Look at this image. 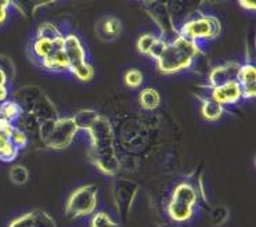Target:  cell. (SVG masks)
Listing matches in <instances>:
<instances>
[{"instance_id":"1","label":"cell","mask_w":256,"mask_h":227,"mask_svg":"<svg viewBox=\"0 0 256 227\" xmlns=\"http://www.w3.org/2000/svg\"><path fill=\"white\" fill-rule=\"evenodd\" d=\"M154 112H146L138 108L125 112L120 111L112 120L108 118L112 125L120 172H138L144 162L155 156L161 147L160 120Z\"/></svg>"},{"instance_id":"2","label":"cell","mask_w":256,"mask_h":227,"mask_svg":"<svg viewBox=\"0 0 256 227\" xmlns=\"http://www.w3.org/2000/svg\"><path fill=\"white\" fill-rule=\"evenodd\" d=\"M206 201L204 179L198 170L192 172L184 179L179 180L173 184L172 190L166 196L164 210L165 215L176 224L190 223L196 214V208Z\"/></svg>"},{"instance_id":"3","label":"cell","mask_w":256,"mask_h":227,"mask_svg":"<svg viewBox=\"0 0 256 227\" xmlns=\"http://www.w3.org/2000/svg\"><path fill=\"white\" fill-rule=\"evenodd\" d=\"M86 133L90 140L88 154L92 164L106 176H120V158L115 148L112 125L107 115L100 114Z\"/></svg>"},{"instance_id":"4","label":"cell","mask_w":256,"mask_h":227,"mask_svg":"<svg viewBox=\"0 0 256 227\" xmlns=\"http://www.w3.org/2000/svg\"><path fill=\"white\" fill-rule=\"evenodd\" d=\"M202 54L200 44L190 42L182 36L168 43L165 52L156 60V66L162 74L172 75L178 72L187 71L194 66L196 60Z\"/></svg>"},{"instance_id":"5","label":"cell","mask_w":256,"mask_h":227,"mask_svg":"<svg viewBox=\"0 0 256 227\" xmlns=\"http://www.w3.org/2000/svg\"><path fill=\"white\" fill-rule=\"evenodd\" d=\"M14 102L20 104L22 111L32 114L39 122L56 120L60 118L58 111L54 107L52 100L36 84H26L18 89L14 94Z\"/></svg>"},{"instance_id":"6","label":"cell","mask_w":256,"mask_h":227,"mask_svg":"<svg viewBox=\"0 0 256 227\" xmlns=\"http://www.w3.org/2000/svg\"><path fill=\"white\" fill-rule=\"evenodd\" d=\"M178 32L182 38L200 44L202 42L212 40L220 35L222 24L214 16L204 14L198 10L192 12L190 17L186 18L178 28Z\"/></svg>"},{"instance_id":"7","label":"cell","mask_w":256,"mask_h":227,"mask_svg":"<svg viewBox=\"0 0 256 227\" xmlns=\"http://www.w3.org/2000/svg\"><path fill=\"white\" fill-rule=\"evenodd\" d=\"M140 192V184L128 176H115L111 183V198L120 220L128 222L133 210V204Z\"/></svg>"},{"instance_id":"8","label":"cell","mask_w":256,"mask_h":227,"mask_svg":"<svg viewBox=\"0 0 256 227\" xmlns=\"http://www.w3.org/2000/svg\"><path fill=\"white\" fill-rule=\"evenodd\" d=\"M98 204V187L84 184L72 192L66 204V216L72 220L94 215Z\"/></svg>"},{"instance_id":"9","label":"cell","mask_w":256,"mask_h":227,"mask_svg":"<svg viewBox=\"0 0 256 227\" xmlns=\"http://www.w3.org/2000/svg\"><path fill=\"white\" fill-rule=\"evenodd\" d=\"M143 6L146 7V12L148 14L150 18L155 22V25L161 30L160 38L164 39L166 43L174 40L179 35L178 30L173 25L172 17L168 10L166 2H160V0H151V2H143Z\"/></svg>"},{"instance_id":"10","label":"cell","mask_w":256,"mask_h":227,"mask_svg":"<svg viewBox=\"0 0 256 227\" xmlns=\"http://www.w3.org/2000/svg\"><path fill=\"white\" fill-rule=\"evenodd\" d=\"M78 129L72 116H66V118H58L54 122L53 129L48 138L44 142V148L52 150H66L68 148L74 138H76Z\"/></svg>"},{"instance_id":"11","label":"cell","mask_w":256,"mask_h":227,"mask_svg":"<svg viewBox=\"0 0 256 227\" xmlns=\"http://www.w3.org/2000/svg\"><path fill=\"white\" fill-rule=\"evenodd\" d=\"M206 93L208 94L202 96L201 98L214 100L224 108H226V106H234V104H237L242 100V93H241L237 80L219 86V88H208L206 86Z\"/></svg>"},{"instance_id":"12","label":"cell","mask_w":256,"mask_h":227,"mask_svg":"<svg viewBox=\"0 0 256 227\" xmlns=\"http://www.w3.org/2000/svg\"><path fill=\"white\" fill-rule=\"evenodd\" d=\"M240 66H241V64L236 62V61L214 66L209 71L208 88H219V86H223V84L237 80Z\"/></svg>"},{"instance_id":"13","label":"cell","mask_w":256,"mask_h":227,"mask_svg":"<svg viewBox=\"0 0 256 227\" xmlns=\"http://www.w3.org/2000/svg\"><path fill=\"white\" fill-rule=\"evenodd\" d=\"M40 124L42 122L36 120L32 114L22 111L21 115L18 116V120L14 122V126L24 132L28 138V142L34 144L35 148H44L40 142Z\"/></svg>"},{"instance_id":"14","label":"cell","mask_w":256,"mask_h":227,"mask_svg":"<svg viewBox=\"0 0 256 227\" xmlns=\"http://www.w3.org/2000/svg\"><path fill=\"white\" fill-rule=\"evenodd\" d=\"M64 53H66V58H68L70 72L84 64V62H88L86 61V50H84L80 39L75 34H70V35L66 36Z\"/></svg>"},{"instance_id":"15","label":"cell","mask_w":256,"mask_h":227,"mask_svg":"<svg viewBox=\"0 0 256 227\" xmlns=\"http://www.w3.org/2000/svg\"><path fill=\"white\" fill-rule=\"evenodd\" d=\"M237 84L242 93V98L252 100L256 97V68L255 66L248 61L240 66L238 75H237Z\"/></svg>"},{"instance_id":"16","label":"cell","mask_w":256,"mask_h":227,"mask_svg":"<svg viewBox=\"0 0 256 227\" xmlns=\"http://www.w3.org/2000/svg\"><path fill=\"white\" fill-rule=\"evenodd\" d=\"M122 32V24L116 17H104L96 25V34L102 42H112Z\"/></svg>"},{"instance_id":"17","label":"cell","mask_w":256,"mask_h":227,"mask_svg":"<svg viewBox=\"0 0 256 227\" xmlns=\"http://www.w3.org/2000/svg\"><path fill=\"white\" fill-rule=\"evenodd\" d=\"M54 50H56V48H54L53 40H48V39H43V38L35 36V39L30 42V57L38 64H42L43 61L46 60L50 54L53 53Z\"/></svg>"},{"instance_id":"18","label":"cell","mask_w":256,"mask_h":227,"mask_svg":"<svg viewBox=\"0 0 256 227\" xmlns=\"http://www.w3.org/2000/svg\"><path fill=\"white\" fill-rule=\"evenodd\" d=\"M40 66L52 72L70 71V64H68V58H66V53H64V48L54 50L53 53L50 54L48 58L40 64Z\"/></svg>"},{"instance_id":"19","label":"cell","mask_w":256,"mask_h":227,"mask_svg":"<svg viewBox=\"0 0 256 227\" xmlns=\"http://www.w3.org/2000/svg\"><path fill=\"white\" fill-rule=\"evenodd\" d=\"M138 106L140 110L146 112H154L161 106V96L154 88H146L138 94Z\"/></svg>"},{"instance_id":"20","label":"cell","mask_w":256,"mask_h":227,"mask_svg":"<svg viewBox=\"0 0 256 227\" xmlns=\"http://www.w3.org/2000/svg\"><path fill=\"white\" fill-rule=\"evenodd\" d=\"M100 112L97 110H92V108H88V110H80L79 112H76L72 120H74V124L76 126L78 130L88 132L90 129V126L94 124V120L98 118Z\"/></svg>"},{"instance_id":"21","label":"cell","mask_w":256,"mask_h":227,"mask_svg":"<svg viewBox=\"0 0 256 227\" xmlns=\"http://www.w3.org/2000/svg\"><path fill=\"white\" fill-rule=\"evenodd\" d=\"M202 106H201V114L206 120H219L223 116V114L226 111V108L218 104L214 100L209 98H201Z\"/></svg>"},{"instance_id":"22","label":"cell","mask_w":256,"mask_h":227,"mask_svg":"<svg viewBox=\"0 0 256 227\" xmlns=\"http://www.w3.org/2000/svg\"><path fill=\"white\" fill-rule=\"evenodd\" d=\"M21 112H22V108L20 107V104L14 100H7L0 104V118L12 122V125L18 120Z\"/></svg>"},{"instance_id":"23","label":"cell","mask_w":256,"mask_h":227,"mask_svg":"<svg viewBox=\"0 0 256 227\" xmlns=\"http://www.w3.org/2000/svg\"><path fill=\"white\" fill-rule=\"evenodd\" d=\"M228 216H230V210H228L226 205H214V206L209 208L208 219L210 226H223L228 220Z\"/></svg>"},{"instance_id":"24","label":"cell","mask_w":256,"mask_h":227,"mask_svg":"<svg viewBox=\"0 0 256 227\" xmlns=\"http://www.w3.org/2000/svg\"><path fill=\"white\" fill-rule=\"evenodd\" d=\"M53 4L48 2H10V6H14L25 18H30L35 16L39 7H46Z\"/></svg>"},{"instance_id":"25","label":"cell","mask_w":256,"mask_h":227,"mask_svg":"<svg viewBox=\"0 0 256 227\" xmlns=\"http://www.w3.org/2000/svg\"><path fill=\"white\" fill-rule=\"evenodd\" d=\"M20 150H17L10 142V138L0 136V161L12 162L18 156Z\"/></svg>"},{"instance_id":"26","label":"cell","mask_w":256,"mask_h":227,"mask_svg":"<svg viewBox=\"0 0 256 227\" xmlns=\"http://www.w3.org/2000/svg\"><path fill=\"white\" fill-rule=\"evenodd\" d=\"M36 36L38 38H43V39H48V40H56L61 36H64V34L61 32L53 22H43L39 25V28L36 30Z\"/></svg>"},{"instance_id":"27","label":"cell","mask_w":256,"mask_h":227,"mask_svg":"<svg viewBox=\"0 0 256 227\" xmlns=\"http://www.w3.org/2000/svg\"><path fill=\"white\" fill-rule=\"evenodd\" d=\"M10 180H12L14 184L22 186L25 184L28 180H30V172L24 165H12L10 168V172H8Z\"/></svg>"},{"instance_id":"28","label":"cell","mask_w":256,"mask_h":227,"mask_svg":"<svg viewBox=\"0 0 256 227\" xmlns=\"http://www.w3.org/2000/svg\"><path fill=\"white\" fill-rule=\"evenodd\" d=\"M89 227H120V224L114 220L107 212H96L90 220Z\"/></svg>"},{"instance_id":"29","label":"cell","mask_w":256,"mask_h":227,"mask_svg":"<svg viewBox=\"0 0 256 227\" xmlns=\"http://www.w3.org/2000/svg\"><path fill=\"white\" fill-rule=\"evenodd\" d=\"M124 82L129 88V89H137L140 88L144 82L143 72L136 68H132L129 71H126L125 76H124Z\"/></svg>"},{"instance_id":"30","label":"cell","mask_w":256,"mask_h":227,"mask_svg":"<svg viewBox=\"0 0 256 227\" xmlns=\"http://www.w3.org/2000/svg\"><path fill=\"white\" fill-rule=\"evenodd\" d=\"M72 75L75 76L79 80H82V82H89L90 79L94 76V68L92 64L89 62H84L80 66H78L75 70H72Z\"/></svg>"},{"instance_id":"31","label":"cell","mask_w":256,"mask_h":227,"mask_svg":"<svg viewBox=\"0 0 256 227\" xmlns=\"http://www.w3.org/2000/svg\"><path fill=\"white\" fill-rule=\"evenodd\" d=\"M34 227H57V224L48 212L34 210Z\"/></svg>"},{"instance_id":"32","label":"cell","mask_w":256,"mask_h":227,"mask_svg":"<svg viewBox=\"0 0 256 227\" xmlns=\"http://www.w3.org/2000/svg\"><path fill=\"white\" fill-rule=\"evenodd\" d=\"M156 39H158V36L154 35V34H144L137 40V50L142 54H148L151 48L156 42Z\"/></svg>"},{"instance_id":"33","label":"cell","mask_w":256,"mask_h":227,"mask_svg":"<svg viewBox=\"0 0 256 227\" xmlns=\"http://www.w3.org/2000/svg\"><path fill=\"white\" fill-rule=\"evenodd\" d=\"M10 142H12V146H14L17 150H20V151H21L22 148H25V147H28V144H30L26 134H25L22 130H20L18 128H16V126H14V129H12V132Z\"/></svg>"},{"instance_id":"34","label":"cell","mask_w":256,"mask_h":227,"mask_svg":"<svg viewBox=\"0 0 256 227\" xmlns=\"http://www.w3.org/2000/svg\"><path fill=\"white\" fill-rule=\"evenodd\" d=\"M0 70L7 75L8 80H12L16 76V66L10 57H7L4 54H0Z\"/></svg>"},{"instance_id":"35","label":"cell","mask_w":256,"mask_h":227,"mask_svg":"<svg viewBox=\"0 0 256 227\" xmlns=\"http://www.w3.org/2000/svg\"><path fill=\"white\" fill-rule=\"evenodd\" d=\"M8 227H34V210L12 219Z\"/></svg>"},{"instance_id":"36","label":"cell","mask_w":256,"mask_h":227,"mask_svg":"<svg viewBox=\"0 0 256 227\" xmlns=\"http://www.w3.org/2000/svg\"><path fill=\"white\" fill-rule=\"evenodd\" d=\"M168 43L164 40V39H161L160 36H158V39H156V42L154 43V46L151 48V50H150V53L147 54V56H150L151 58H154L155 61L158 60L160 57L162 56V53L165 52V48H166Z\"/></svg>"},{"instance_id":"37","label":"cell","mask_w":256,"mask_h":227,"mask_svg":"<svg viewBox=\"0 0 256 227\" xmlns=\"http://www.w3.org/2000/svg\"><path fill=\"white\" fill-rule=\"evenodd\" d=\"M8 7H10V2H0V26L6 24L8 18Z\"/></svg>"},{"instance_id":"38","label":"cell","mask_w":256,"mask_h":227,"mask_svg":"<svg viewBox=\"0 0 256 227\" xmlns=\"http://www.w3.org/2000/svg\"><path fill=\"white\" fill-rule=\"evenodd\" d=\"M8 100V88L7 84H0V104Z\"/></svg>"},{"instance_id":"39","label":"cell","mask_w":256,"mask_h":227,"mask_svg":"<svg viewBox=\"0 0 256 227\" xmlns=\"http://www.w3.org/2000/svg\"><path fill=\"white\" fill-rule=\"evenodd\" d=\"M238 4L242 7V8H245V10H248V12H255V8H256L255 2H248V0H242V2H240Z\"/></svg>"},{"instance_id":"40","label":"cell","mask_w":256,"mask_h":227,"mask_svg":"<svg viewBox=\"0 0 256 227\" xmlns=\"http://www.w3.org/2000/svg\"><path fill=\"white\" fill-rule=\"evenodd\" d=\"M158 227H183L182 224H176V223H172V222H160L158 223Z\"/></svg>"},{"instance_id":"41","label":"cell","mask_w":256,"mask_h":227,"mask_svg":"<svg viewBox=\"0 0 256 227\" xmlns=\"http://www.w3.org/2000/svg\"><path fill=\"white\" fill-rule=\"evenodd\" d=\"M8 82H10V80H8V78H7L6 74L0 70V84H7Z\"/></svg>"}]
</instances>
